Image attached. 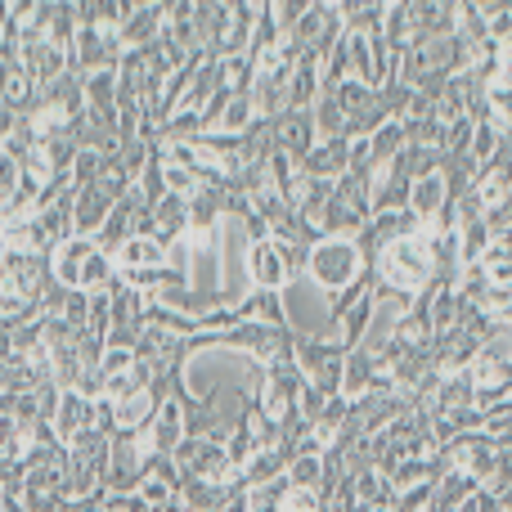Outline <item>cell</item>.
Returning a JSON list of instances; mask_svg holds the SVG:
<instances>
[{"label":"cell","mask_w":512,"mask_h":512,"mask_svg":"<svg viewBox=\"0 0 512 512\" xmlns=\"http://www.w3.org/2000/svg\"><path fill=\"white\" fill-rule=\"evenodd\" d=\"M373 274H378L382 288L391 292H405V297H418V292L432 283L436 274V261H432V248H427V234H409V239H396L378 252L373 261Z\"/></svg>","instance_id":"6da1fadb"},{"label":"cell","mask_w":512,"mask_h":512,"mask_svg":"<svg viewBox=\"0 0 512 512\" xmlns=\"http://www.w3.org/2000/svg\"><path fill=\"white\" fill-rule=\"evenodd\" d=\"M369 261H364L360 243L355 239H337V234H324V239L310 248V261H306V274L315 279V288L324 292H346L351 283L364 279Z\"/></svg>","instance_id":"7a4b0ae2"},{"label":"cell","mask_w":512,"mask_h":512,"mask_svg":"<svg viewBox=\"0 0 512 512\" xmlns=\"http://www.w3.org/2000/svg\"><path fill=\"white\" fill-rule=\"evenodd\" d=\"M248 279H252V288H270V292H283L292 283L288 265H283L279 239H256V243H248Z\"/></svg>","instance_id":"3957f363"},{"label":"cell","mask_w":512,"mask_h":512,"mask_svg":"<svg viewBox=\"0 0 512 512\" xmlns=\"http://www.w3.org/2000/svg\"><path fill=\"white\" fill-rule=\"evenodd\" d=\"M301 171H306V176H319V180H342L346 171H351V140H346V135H328V140H319L315 149L306 153Z\"/></svg>","instance_id":"277c9868"},{"label":"cell","mask_w":512,"mask_h":512,"mask_svg":"<svg viewBox=\"0 0 512 512\" xmlns=\"http://www.w3.org/2000/svg\"><path fill=\"white\" fill-rule=\"evenodd\" d=\"M86 427H95V400L81 396L77 387L63 391V396H59V414H54V436H59L63 445H72V436L86 432Z\"/></svg>","instance_id":"5b68a950"},{"label":"cell","mask_w":512,"mask_h":512,"mask_svg":"<svg viewBox=\"0 0 512 512\" xmlns=\"http://www.w3.org/2000/svg\"><path fill=\"white\" fill-rule=\"evenodd\" d=\"M108 212H113V203H108L95 185H90V189H72V230H77V234H90V239H95V234L104 230Z\"/></svg>","instance_id":"8992f818"},{"label":"cell","mask_w":512,"mask_h":512,"mask_svg":"<svg viewBox=\"0 0 512 512\" xmlns=\"http://www.w3.org/2000/svg\"><path fill=\"white\" fill-rule=\"evenodd\" d=\"M176 499L185 504V512H221L225 499H230V486L207 481V477H180Z\"/></svg>","instance_id":"52a82bcc"},{"label":"cell","mask_w":512,"mask_h":512,"mask_svg":"<svg viewBox=\"0 0 512 512\" xmlns=\"http://www.w3.org/2000/svg\"><path fill=\"white\" fill-rule=\"evenodd\" d=\"M373 369H378V355H373V351H364V346L346 351V360H342V387H337V396H346V400L369 396Z\"/></svg>","instance_id":"ba28073f"},{"label":"cell","mask_w":512,"mask_h":512,"mask_svg":"<svg viewBox=\"0 0 512 512\" xmlns=\"http://www.w3.org/2000/svg\"><path fill=\"white\" fill-rule=\"evenodd\" d=\"M185 225H189V198L167 194L162 203H153V239L176 243L185 239Z\"/></svg>","instance_id":"9c48e42d"},{"label":"cell","mask_w":512,"mask_h":512,"mask_svg":"<svg viewBox=\"0 0 512 512\" xmlns=\"http://www.w3.org/2000/svg\"><path fill=\"white\" fill-rule=\"evenodd\" d=\"M450 203V189H445V176L441 171H432V176H418L414 189H409V212L418 216V221H432L441 207Z\"/></svg>","instance_id":"30bf717a"},{"label":"cell","mask_w":512,"mask_h":512,"mask_svg":"<svg viewBox=\"0 0 512 512\" xmlns=\"http://www.w3.org/2000/svg\"><path fill=\"white\" fill-rule=\"evenodd\" d=\"M234 315L239 319H256V324H274V328H283V297L279 292H270V288H252L248 297L234 306Z\"/></svg>","instance_id":"8fae6325"},{"label":"cell","mask_w":512,"mask_h":512,"mask_svg":"<svg viewBox=\"0 0 512 512\" xmlns=\"http://www.w3.org/2000/svg\"><path fill=\"white\" fill-rule=\"evenodd\" d=\"M310 117H315V135L328 140V135H346V108L337 99V90H319V99L310 104Z\"/></svg>","instance_id":"7c38bea8"},{"label":"cell","mask_w":512,"mask_h":512,"mask_svg":"<svg viewBox=\"0 0 512 512\" xmlns=\"http://www.w3.org/2000/svg\"><path fill=\"white\" fill-rule=\"evenodd\" d=\"M117 265H167V243L153 234H131L122 248L113 252Z\"/></svg>","instance_id":"4fadbf2b"},{"label":"cell","mask_w":512,"mask_h":512,"mask_svg":"<svg viewBox=\"0 0 512 512\" xmlns=\"http://www.w3.org/2000/svg\"><path fill=\"white\" fill-rule=\"evenodd\" d=\"M252 122H256L252 95H230V104H225V113L216 117V131H212V135H243Z\"/></svg>","instance_id":"5bb4252c"},{"label":"cell","mask_w":512,"mask_h":512,"mask_svg":"<svg viewBox=\"0 0 512 512\" xmlns=\"http://www.w3.org/2000/svg\"><path fill=\"white\" fill-rule=\"evenodd\" d=\"M495 153H499V126L495 122H477L472 126V144H468V158L477 162L481 171L495 162Z\"/></svg>","instance_id":"9a60e30c"},{"label":"cell","mask_w":512,"mask_h":512,"mask_svg":"<svg viewBox=\"0 0 512 512\" xmlns=\"http://www.w3.org/2000/svg\"><path fill=\"white\" fill-rule=\"evenodd\" d=\"M221 450H225V459H230V468H234V472H243V468H248V463H252V454H256V441H252L248 423H239V427H234V432L225 436V445H221Z\"/></svg>","instance_id":"2e32d148"},{"label":"cell","mask_w":512,"mask_h":512,"mask_svg":"<svg viewBox=\"0 0 512 512\" xmlns=\"http://www.w3.org/2000/svg\"><path fill=\"white\" fill-rule=\"evenodd\" d=\"M135 495L144 499V508H162V504H171V499H176V481L171 477H144L140 481V490H135Z\"/></svg>","instance_id":"e0dca14e"},{"label":"cell","mask_w":512,"mask_h":512,"mask_svg":"<svg viewBox=\"0 0 512 512\" xmlns=\"http://www.w3.org/2000/svg\"><path fill=\"white\" fill-rule=\"evenodd\" d=\"M135 360H140V355H135V346H113V342H108L104 355H99V369H104L108 378H117V373H131Z\"/></svg>","instance_id":"ac0fdd59"},{"label":"cell","mask_w":512,"mask_h":512,"mask_svg":"<svg viewBox=\"0 0 512 512\" xmlns=\"http://www.w3.org/2000/svg\"><path fill=\"white\" fill-rule=\"evenodd\" d=\"M391 512H432V481H418V486L400 490Z\"/></svg>","instance_id":"d6986e66"},{"label":"cell","mask_w":512,"mask_h":512,"mask_svg":"<svg viewBox=\"0 0 512 512\" xmlns=\"http://www.w3.org/2000/svg\"><path fill=\"white\" fill-rule=\"evenodd\" d=\"M324 405H328V396L315 387V382H301V391H297V414L306 418V423H315L319 414H324Z\"/></svg>","instance_id":"ffe728a7"},{"label":"cell","mask_w":512,"mask_h":512,"mask_svg":"<svg viewBox=\"0 0 512 512\" xmlns=\"http://www.w3.org/2000/svg\"><path fill=\"white\" fill-rule=\"evenodd\" d=\"M279 512H324V499H319V490L288 486V495H283V508Z\"/></svg>","instance_id":"44dd1931"},{"label":"cell","mask_w":512,"mask_h":512,"mask_svg":"<svg viewBox=\"0 0 512 512\" xmlns=\"http://www.w3.org/2000/svg\"><path fill=\"white\" fill-rule=\"evenodd\" d=\"M346 512H373L369 504H351V508H346Z\"/></svg>","instance_id":"7402d4cb"},{"label":"cell","mask_w":512,"mask_h":512,"mask_svg":"<svg viewBox=\"0 0 512 512\" xmlns=\"http://www.w3.org/2000/svg\"><path fill=\"white\" fill-rule=\"evenodd\" d=\"M0 495H5V490H0Z\"/></svg>","instance_id":"603a6c76"}]
</instances>
